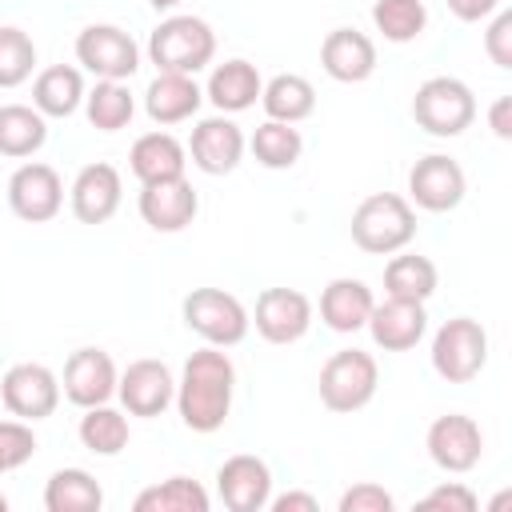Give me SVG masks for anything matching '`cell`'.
I'll list each match as a JSON object with an SVG mask.
<instances>
[{
	"label": "cell",
	"mask_w": 512,
	"mask_h": 512,
	"mask_svg": "<svg viewBox=\"0 0 512 512\" xmlns=\"http://www.w3.org/2000/svg\"><path fill=\"white\" fill-rule=\"evenodd\" d=\"M232 388H236V368L224 348L204 344L184 360V372L176 380V408L180 420L192 432H216L224 428L232 412Z\"/></svg>",
	"instance_id": "1"
},
{
	"label": "cell",
	"mask_w": 512,
	"mask_h": 512,
	"mask_svg": "<svg viewBox=\"0 0 512 512\" xmlns=\"http://www.w3.org/2000/svg\"><path fill=\"white\" fill-rule=\"evenodd\" d=\"M416 236V212L396 192H372L352 212V240L372 256H392Z\"/></svg>",
	"instance_id": "2"
},
{
	"label": "cell",
	"mask_w": 512,
	"mask_h": 512,
	"mask_svg": "<svg viewBox=\"0 0 512 512\" xmlns=\"http://www.w3.org/2000/svg\"><path fill=\"white\" fill-rule=\"evenodd\" d=\"M148 56L160 72H184L196 76L216 56V32L200 16H168L148 36Z\"/></svg>",
	"instance_id": "3"
},
{
	"label": "cell",
	"mask_w": 512,
	"mask_h": 512,
	"mask_svg": "<svg viewBox=\"0 0 512 512\" xmlns=\"http://www.w3.org/2000/svg\"><path fill=\"white\" fill-rule=\"evenodd\" d=\"M412 120L428 136H460L476 120V96L456 76H428L412 96Z\"/></svg>",
	"instance_id": "4"
},
{
	"label": "cell",
	"mask_w": 512,
	"mask_h": 512,
	"mask_svg": "<svg viewBox=\"0 0 512 512\" xmlns=\"http://www.w3.org/2000/svg\"><path fill=\"white\" fill-rule=\"evenodd\" d=\"M488 364V332L472 316H452L432 336V368L448 384H468Z\"/></svg>",
	"instance_id": "5"
},
{
	"label": "cell",
	"mask_w": 512,
	"mask_h": 512,
	"mask_svg": "<svg viewBox=\"0 0 512 512\" xmlns=\"http://www.w3.org/2000/svg\"><path fill=\"white\" fill-rule=\"evenodd\" d=\"M184 312V324L204 340V344H216V348H232L248 336L252 320H248V308L224 292V288H192L180 304Z\"/></svg>",
	"instance_id": "6"
},
{
	"label": "cell",
	"mask_w": 512,
	"mask_h": 512,
	"mask_svg": "<svg viewBox=\"0 0 512 512\" xmlns=\"http://www.w3.org/2000/svg\"><path fill=\"white\" fill-rule=\"evenodd\" d=\"M380 368L360 348H340L320 368V404L332 412H356L376 396Z\"/></svg>",
	"instance_id": "7"
},
{
	"label": "cell",
	"mask_w": 512,
	"mask_h": 512,
	"mask_svg": "<svg viewBox=\"0 0 512 512\" xmlns=\"http://www.w3.org/2000/svg\"><path fill=\"white\" fill-rule=\"evenodd\" d=\"M0 400H4V408L16 420L36 424V420L56 412V404H60V376L48 364H32V360L12 364L4 372V380H0Z\"/></svg>",
	"instance_id": "8"
},
{
	"label": "cell",
	"mask_w": 512,
	"mask_h": 512,
	"mask_svg": "<svg viewBox=\"0 0 512 512\" xmlns=\"http://www.w3.org/2000/svg\"><path fill=\"white\" fill-rule=\"evenodd\" d=\"M76 60L96 76V80H128L140 68V48L136 40L116 28V24H88L76 36Z\"/></svg>",
	"instance_id": "9"
},
{
	"label": "cell",
	"mask_w": 512,
	"mask_h": 512,
	"mask_svg": "<svg viewBox=\"0 0 512 512\" xmlns=\"http://www.w3.org/2000/svg\"><path fill=\"white\" fill-rule=\"evenodd\" d=\"M8 208L28 220V224H44L64 208V180L52 164L44 160H28L8 176Z\"/></svg>",
	"instance_id": "10"
},
{
	"label": "cell",
	"mask_w": 512,
	"mask_h": 512,
	"mask_svg": "<svg viewBox=\"0 0 512 512\" xmlns=\"http://www.w3.org/2000/svg\"><path fill=\"white\" fill-rule=\"evenodd\" d=\"M424 444H428L432 464L444 468V472H472V468L480 464V456H484V432H480V424H476L472 416H464V412H444V416H436V420L428 424Z\"/></svg>",
	"instance_id": "11"
},
{
	"label": "cell",
	"mask_w": 512,
	"mask_h": 512,
	"mask_svg": "<svg viewBox=\"0 0 512 512\" xmlns=\"http://www.w3.org/2000/svg\"><path fill=\"white\" fill-rule=\"evenodd\" d=\"M464 192H468L464 168L444 152L420 156L412 164V172H408V196L424 212H452L464 200Z\"/></svg>",
	"instance_id": "12"
},
{
	"label": "cell",
	"mask_w": 512,
	"mask_h": 512,
	"mask_svg": "<svg viewBox=\"0 0 512 512\" xmlns=\"http://www.w3.org/2000/svg\"><path fill=\"white\" fill-rule=\"evenodd\" d=\"M248 320L268 344H296L312 328V300L296 288H264Z\"/></svg>",
	"instance_id": "13"
},
{
	"label": "cell",
	"mask_w": 512,
	"mask_h": 512,
	"mask_svg": "<svg viewBox=\"0 0 512 512\" xmlns=\"http://www.w3.org/2000/svg\"><path fill=\"white\" fill-rule=\"evenodd\" d=\"M116 380H120V372L104 348H76L64 360L60 392L76 408H92V404H108L116 396Z\"/></svg>",
	"instance_id": "14"
},
{
	"label": "cell",
	"mask_w": 512,
	"mask_h": 512,
	"mask_svg": "<svg viewBox=\"0 0 512 512\" xmlns=\"http://www.w3.org/2000/svg\"><path fill=\"white\" fill-rule=\"evenodd\" d=\"M116 396L128 416L152 420L176 400V380L164 360H132L116 380Z\"/></svg>",
	"instance_id": "15"
},
{
	"label": "cell",
	"mask_w": 512,
	"mask_h": 512,
	"mask_svg": "<svg viewBox=\"0 0 512 512\" xmlns=\"http://www.w3.org/2000/svg\"><path fill=\"white\" fill-rule=\"evenodd\" d=\"M244 148H248V140H244L240 124L228 120L224 112H220V116H204V120L192 128V136H188V156H192V164H196L200 172H208V176L232 172V168L240 164Z\"/></svg>",
	"instance_id": "16"
},
{
	"label": "cell",
	"mask_w": 512,
	"mask_h": 512,
	"mask_svg": "<svg viewBox=\"0 0 512 512\" xmlns=\"http://www.w3.org/2000/svg\"><path fill=\"white\" fill-rule=\"evenodd\" d=\"M120 196H124V180L120 172L108 164V160H92L76 172L72 188H68V200H72V216L80 224H104L116 216L120 208Z\"/></svg>",
	"instance_id": "17"
},
{
	"label": "cell",
	"mask_w": 512,
	"mask_h": 512,
	"mask_svg": "<svg viewBox=\"0 0 512 512\" xmlns=\"http://www.w3.org/2000/svg\"><path fill=\"white\" fill-rule=\"evenodd\" d=\"M216 492L228 512H260L272 500V472L260 456H228L216 472Z\"/></svg>",
	"instance_id": "18"
},
{
	"label": "cell",
	"mask_w": 512,
	"mask_h": 512,
	"mask_svg": "<svg viewBox=\"0 0 512 512\" xmlns=\"http://www.w3.org/2000/svg\"><path fill=\"white\" fill-rule=\"evenodd\" d=\"M200 212V196L184 176L140 184V216L156 232H184Z\"/></svg>",
	"instance_id": "19"
},
{
	"label": "cell",
	"mask_w": 512,
	"mask_h": 512,
	"mask_svg": "<svg viewBox=\"0 0 512 512\" xmlns=\"http://www.w3.org/2000/svg\"><path fill=\"white\" fill-rule=\"evenodd\" d=\"M376 340V348L384 352H408L420 344L424 328H428V312L420 300H396L388 296L384 304H372L368 312V324H364Z\"/></svg>",
	"instance_id": "20"
},
{
	"label": "cell",
	"mask_w": 512,
	"mask_h": 512,
	"mask_svg": "<svg viewBox=\"0 0 512 512\" xmlns=\"http://www.w3.org/2000/svg\"><path fill=\"white\" fill-rule=\"evenodd\" d=\"M320 64L340 84H360L376 72V44L356 28H332L320 44Z\"/></svg>",
	"instance_id": "21"
},
{
	"label": "cell",
	"mask_w": 512,
	"mask_h": 512,
	"mask_svg": "<svg viewBox=\"0 0 512 512\" xmlns=\"http://www.w3.org/2000/svg\"><path fill=\"white\" fill-rule=\"evenodd\" d=\"M184 164H188V148L172 132H144V136H136V144L128 152V168L140 184L184 176Z\"/></svg>",
	"instance_id": "22"
},
{
	"label": "cell",
	"mask_w": 512,
	"mask_h": 512,
	"mask_svg": "<svg viewBox=\"0 0 512 512\" xmlns=\"http://www.w3.org/2000/svg\"><path fill=\"white\" fill-rule=\"evenodd\" d=\"M372 288L356 276H336L324 292H320V320L332 332H360L368 324L372 312Z\"/></svg>",
	"instance_id": "23"
},
{
	"label": "cell",
	"mask_w": 512,
	"mask_h": 512,
	"mask_svg": "<svg viewBox=\"0 0 512 512\" xmlns=\"http://www.w3.org/2000/svg\"><path fill=\"white\" fill-rule=\"evenodd\" d=\"M204 92L192 76L184 72H156V80L148 84L144 92V108L156 124H180V120H192L196 108H200Z\"/></svg>",
	"instance_id": "24"
},
{
	"label": "cell",
	"mask_w": 512,
	"mask_h": 512,
	"mask_svg": "<svg viewBox=\"0 0 512 512\" xmlns=\"http://www.w3.org/2000/svg\"><path fill=\"white\" fill-rule=\"evenodd\" d=\"M260 88H264V80H260L256 64H248V60L236 56V60H224V64L212 68L204 96L228 116V112H244V108H252V104L260 100Z\"/></svg>",
	"instance_id": "25"
},
{
	"label": "cell",
	"mask_w": 512,
	"mask_h": 512,
	"mask_svg": "<svg viewBox=\"0 0 512 512\" xmlns=\"http://www.w3.org/2000/svg\"><path fill=\"white\" fill-rule=\"evenodd\" d=\"M84 104V76L72 64H48L32 80V108L40 116H72Z\"/></svg>",
	"instance_id": "26"
},
{
	"label": "cell",
	"mask_w": 512,
	"mask_h": 512,
	"mask_svg": "<svg viewBox=\"0 0 512 512\" xmlns=\"http://www.w3.org/2000/svg\"><path fill=\"white\" fill-rule=\"evenodd\" d=\"M260 104H264L268 120L300 124V120H308L316 112V88L300 72H280L260 88Z\"/></svg>",
	"instance_id": "27"
},
{
	"label": "cell",
	"mask_w": 512,
	"mask_h": 512,
	"mask_svg": "<svg viewBox=\"0 0 512 512\" xmlns=\"http://www.w3.org/2000/svg\"><path fill=\"white\" fill-rule=\"evenodd\" d=\"M104 488L84 468H60L44 484V508L48 512H100Z\"/></svg>",
	"instance_id": "28"
},
{
	"label": "cell",
	"mask_w": 512,
	"mask_h": 512,
	"mask_svg": "<svg viewBox=\"0 0 512 512\" xmlns=\"http://www.w3.org/2000/svg\"><path fill=\"white\" fill-rule=\"evenodd\" d=\"M48 140V124L32 104H0V156L24 160L40 152Z\"/></svg>",
	"instance_id": "29"
},
{
	"label": "cell",
	"mask_w": 512,
	"mask_h": 512,
	"mask_svg": "<svg viewBox=\"0 0 512 512\" xmlns=\"http://www.w3.org/2000/svg\"><path fill=\"white\" fill-rule=\"evenodd\" d=\"M440 284V272L428 256L420 252H404V256H392L384 264V292L396 296V300H428Z\"/></svg>",
	"instance_id": "30"
},
{
	"label": "cell",
	"mask_w": 512,
	"mask_h": 512,
	"mask_svg": "<svg viewBox=\"0 0 512 512\" xmlns=\"http://www.w3.org/2000/svg\"><path fill=\"white\" fill-rule=\"evenodd\" d=\"M84 116L100 132H120L136 116V100L124 80H96L92 92H84Z\"/></svg>",
	"instance_id": "31"
},
{
	"label": "cell",
	"mask_w": 512,
	"mask_h": 512,
	"mask_svg": "<svg viewBox=\"0 0 512 512\" xmlns=\"http://www.w3.org/2000/svg\"><path fill=\"white\" fill-rule=\"evenodd\" d=\"M208 504L212 500H208L204 484L192 476H168L132 500L136 512H208Z\"/></svg>",
	"instance_id": "32"
},
{
	"label": "cell",
	"mask_w": 512,
	"mask_h": 512,
	"mask_svg": "<svg viewBox=\"0 0 512 512\" xmlns=\"http://www.w3.org/2000/svg\"><path fill=\"white\" fill-rule=\"evenodd\" d=\"M248 148H252L256 164H264V168H272V172H284V168H292V164L300 160V152H304V136H300L296 124L264 120V124L252 132Z\"/></svg>",
	"instance_id": "33"
},
{
	"label": "cell",
	"mask_w": 512,
	"mask_h": 512,
	"mask_svg": "<svg viewBox=\"0 0 512 512\" xmlns=\"http://www.w3.org/2000/svg\"><path fill=\"white\" fill-rule=\"evenodd\" d=\"M80 444L96 456H120L128 448V416L112 404H92L80 416Z\"/></svg>",
	"instance_id": "34"
},
{
	"label": "cell",
	"mask_w": 512,
	"mask_h": 512,
	"mask_svg": "<svg viewBox=\"0 0 512 512\" xmlns=\"http://www.w3.org/2000/svg\"><path fill=\"white\" fill-rule=\"evenodd\" d=\"M372 24L384 40L392 44H408L424 32L428 24V8L424 0H376L372 4Z\"/></svg>",
	"instance_id": "35"
},
{
	"label": "cell",
	"mask_w": 512,
	"mask_h": 512,
	"mask_svg": "<svg viewBox=\"0 0 512 512\" xmlns=\"http://www.w3.org/2000/svg\"><path fill=\"white\" fill-rule=\"evenodd\" d=\"M36 68V44L24 28L4 24L0 28V88H16Z\"/></svg>",
	"instance_id": "36"
},
{
	"label": "cell",
	"mask_w": 512,
	"mask_h": 512,
	"mask_svg": "<svg viewBox=\"0 0 512 512\" xmlns=\"http://www.w3.org/2000/svg\"><path fill=\"white\" fill-rule=\"evenodd\" d=\"M36 452V436L28 420H0V472L20 468L24 460H32Z\"/></svg>",
	"instance_id": "37"
},
{
	"label": "cell",
	"mask_w": 512,
	"mask_h": 512,
	"mask_svg": "<svg viewBox=\"0 0 512 512\" xmlns=\"http://www.w3.org/2000/svg\"><path fill=\"white\" fill-rule=\"evenodd\" d=\"M336 508H340V512H392L396 500H392V492H388L384 484L360 480V484H352V488L340 496Z\"/></svg>",
	"instance_id": "38"
},
{
	"label": "cell",
	"mask_w": 512,
	"mask_h": 512,
	"mask_svg": "<svg viewBox=\"0 0 512 512\" xmlns=\"http://www.w3.org/2000/svg\"><path fill=\"white\" fill-rule=\"evenodd\" d=\"M476 492L468 488V484H460V480H448V484H436L424 500H420V508L424 512H476Z\"/></svg>",
	"instance_id": "39"
},
{
	"label": "cell",
	"mask_w": 512,
	"mask_h": 512,
	"mask_svg": "<svg viewBox=\"0 0 512 512\" xmlns=\"http://www.w3.org/2000/svg\"><path fill=\"white\" fill-rule=\"evenodd\" d=\"M484 52L496 68H512V12H496V20L484 32Z\"/></svg>",
	"instance_id": "40"
},
{
	"label": "cell",
	"mask_w": 512,
	"mask_h": 512,
	"mask_svg": "<svg viewBox=\"0 0 512 512\" xmlns=\"http://www.w3.org/2000/svg\"><path fill=\"white\" fill-rule=\"evenodd\" d=\"M268 508L272 512H320V500L312 492H284V496H272Z\"/></svg>",
	"instance_id": "41"
},
{
	"label": "cell",
	"mask_w": 512,
	"mask_h": 512,
	"mask_svg": "<svg viewBox=\"0 0 512 512\" xmlns=\"http://www.w3.org/2000/svg\"><path fill=\"white\" fill-rule=\"evenodd\" d=\"M500 8V0H448V12L456 16V20H484V16H492Z\"/></svg>",
	"instance_id": "42"
},
{
	"label": "cell",
	"mask_w": 512,
	"mask_h": 512,
	"mask_svg": "<svg viewBox=\"0 0 512 512\" xmlns=\"http://www.w3.org/2000/svg\"><path fill=\"white\" fill-rule=\"evenodd\" d=\"M488 124H492V132L500 140L512 136V96H496V104L488 108Z\"/></svg>",
	"instance_id": "43"
},
{
	"label": "cell",
	"mask_w": 512,
	"mask_h": 512,
	"mask_svg": "<svg viewBox=\"0 0 512 512\" xmlns=\"http://www.w3.org/2000/svg\"><path fill=\"white\" fill-rule=\"evenodd\" d=\"M148 4H152V8H156V12H168V8H176V4H180V0H148Z\"/></svg>",
	"instance_id": "44"
},
{
	"label": "cell",
	"mask_w": 512,
	"mask_h": 512,
	"mask_svg": "<svg viewBox=\"0 0 512 512\" xmlns=\"http://www.w3.org/2000/svg\"><path fill=\"white\" fill-rule=\"evenodd\" d=\"M0 512H8V496L4 492H0Z\"/></svg>",
	"instance_id": "45"
}]
</instances>
